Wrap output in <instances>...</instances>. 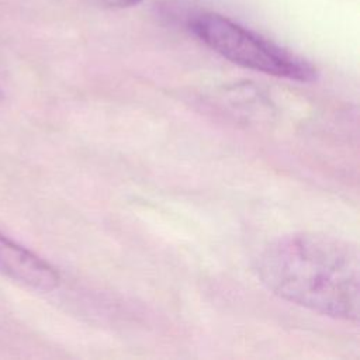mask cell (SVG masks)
<instances>
[{
  "label": "cell",
  "mask_w": 360,
  "mask_h": 360,
  "mask_svg": "<svg viewBox=\"0 0 360 360\" xmlns=\"http://www.w3.org/2000/svg\"><path fill=\"white\" fill-rule=\"evenodd\" d=\"M257 276L273 294L336 319L357 322L360 259L356 245L318 232L271 240L257 259Z\"/></svg>",
  "instance_id": "obj_1"
},
{
  "label": "cell",
  "mask_w": 360,
  "mask_h": 360,
  "mask_svg": "<svg viewBox=\"0 0 360 360\" xmlns=\"http://www.w3.org/2000/svg\"><path fill=\"white\" fill-rule=\"evenodd\" d=\"M190 30L210 49L235 65L288 80L316 79V69L309 62L225 15L200 14L190 21Z\"/></svg>",
  "instance_id": "obj_2"
},
{
  "label": "cell",
  "mask_w": 360,
  "mask_h": 360,
  "mask_svg": "<svg viewBox=\"0 0 360 360\" xmlns=\"http://www.w3.org/2000/svg\"><path fill=\"white\" fill-rule=\"evenodd\" d=\"M0 274L39 292L53 291L60 276L45 259L0 232Z\"/></svg>",
  "instance_id": "obj_3"
},
{
  "label": "cell",
  "mask_w": 360,
  "mask_h": 360,
  "mask_svg": "<svg viewBox=\"0 0 360 360\" xmlns=\"http://www.w3.org/2000/svg\"><path fill=\"white\" fill-rule=\"evenodd\" d=\"M101 6L111 7V8H125V7H132L141 3L142 0H96Z\"/></svg>",
  "instance_id": "obj_4"
},
{
  "label": "cell",
  "mask_w": 360,
  "mask_h": 360,
  "mask_svg": "<svg viewBox=\"0 0 360 360\" xmlns=\"http://www.w3.org/2000/svg\"><path fill=\"white\" fill-rule=\"evenodd\" d=\"M0 98H1V91H0Z\"/></svg>",
  "instance_id": "obj_5"
}]
</instances>
